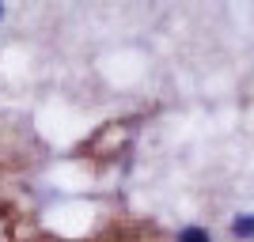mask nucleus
I'll use <instances>...</instances> for the list:
<instances>
[{
    "label": "nucleus",
    "mask_w": 254,
    "mask_h": 242,
    "mask_svg": "<svg viewBox=\"0 0 254 242\" xmlns=\"http://www.w3.org/2000/svg\"><path fill=\"white\" fill-rule=\"evenodd\" d=\"M0 15H4V8H0Z\"/></svg>",
    "instance_id": "obj_3"
},
{
    "label": "nucleus",
    "mask_w": 254,
    "mask_h": 242,
    "mask_svg": "<svg viewBox=\"0 0 254 242\" xmlns=\"http://www.w3.org/2000/svg\"><path fill=\"white\" fill-rule=\"evenodd\" d=\"M179 242H212V239L201 231V227H182V231H179Z\"/></svg>",
    "instance_id": "obj_2"
},
{
    "label": "nucleus",
    "mask_w": 254,
    "mask_h": 242,
    "mask_svg": "<svg viewBox=\"0 0 254 242\" xmlns=\"http://www.w3.org/2000/svg\"><path fill=\"white\" fill-rule=\"evenodd\" d=\"M232 231L239 235V239H254V216H235Z\"/></svg>",
    "instance_id": "obj_1"
}]
</instances>
